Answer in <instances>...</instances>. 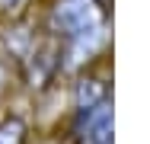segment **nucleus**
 <instances>
[{
  "label": "nucleus",
  "instance_id": "f03ea898",
  "mask_svg": "<svg viewBox=\"0 0 150 144\" xmlns=\"http://www.w3.org/2000/svg\"><path fill=\"white\" fill-rule=\"evenodd\" d=\"M99 103H105V90H102L99 80H83V83L77 86V112L93 109V106H99Z\"/></svg>",
  "mask_w": 150,
  "mask_h": 144
},
{
  "label": "nucleus",
  "instance_id": "39448f33",
  "mask_svg": "<svg viewBox=\"0 0 150 144\" xmlns=\"http://www.w3.org/2000/svg\"><path fill=\"white\" fill-rule=\"evenodd\" d=\"M13 3H16V0H0V6H13Z\"/></svg>",
  "mask_w": 150,
  "mask_h": 144
},
{
  "label": "nucleus",
  "instance_id": "7ed1b4c3",
  "mask_svg": "<svg viewBox=\"0 0 150 144\" xmlns=\"http://www.w3.org/2000/svg\"><path fill=\"white\" fill-rule=\"evenodd\" d=\"M26 135H29V128L19 115H6L0 122V144H26Z\"/></svg>",
  "mask_w": 150,
  "mask_h": 144
},
{
  "label": "nucleus",
  "instance_id": "f257e3e1",
  "mask_svg": "<svg viewBox=\"0 0 150 144\" xmlns=\"http://www.w3.org/2000/svg\"><path fill=\"white\" fill-rule=\"evenodd\" d=\"M77 138L80 144H112V109L109 99L77 112Z\"/></svg>",
  "mask_w": 150,
  "mask_h": 144
},
{
  "label": "nucleus",
  "instance_id": "20e7f679",
  "mask_svg": "<svg viewBox=\"0 0 150 144\" xmlns=\"http://www.w3.org/2000/svg\"><path fill=\"white\" fill-rule=\"evenodd\" d=\"M6 86V67H3V61H0V90Z\"/></svg>",
  "mask_w": 150,
  "mask_h": 144
}]
</instances>
